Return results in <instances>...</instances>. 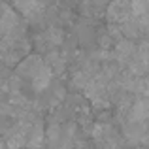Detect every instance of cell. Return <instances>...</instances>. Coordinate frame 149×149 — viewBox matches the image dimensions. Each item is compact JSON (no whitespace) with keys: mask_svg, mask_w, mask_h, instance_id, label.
Returning <instances> with one entry per match:
<instances>
[{"mask_svg":"<svg viewBox=\"0 0 149 149\" xmlns=\"http://www.w3.org/2000/svg\"><path fill=\"white\" fill-rule=\"evenodd\" d=\"M25 36L21 29V19L19 13L11 6L4 4L0 8V38L2 40H13V38Z\"/></svg>","mask_w":149,"mask_h":149,"instance_id":"6da1fadb","label":"cell"},{"mask_svg":"<svg viewBox=\"0 0 149 149\" xmlns=\"http://www.w3.org/2000/svg\"><path fill=\"white\" fill-rule=\"evenodd\" d=\"M13 8L29 23H40L47 13L45 0H13Z\"/></svg>","mask_w":149,"mask_h":149,"instance_id":"7a4b0ae2","label":"cell"},{"mask_svg":"<svg viewBox=\"0 0 149 149\" xmlns=\"http://www.w3.org/2000/svg\"><path fill=\"white\" fill-rule=\"evenodd\" d=\"M125 138L134 146H146L149 142V127L147 121H132L128 119L123 127Z\"/></svg>","mask_w":149,"mask_h":149,"instance_id":"3957f363","label":"cell"},{"mask_svg":"<svg viewBox=\"0 0 149 149\" xmlns=\"http://www.w3.org/2000/svg\"><path fill=\"white\" fill-rule=\"evenodd\" d=\"M44 64H45V61L40 57V55H25V57L15 64V76H19L21 79H29L30 81Z\"/></svg>","mask_w":149,"mask_h":149,"instance_id":"277c9868","label":"cell"},{"mask_svg":"<svg viewBox=\"0 0 149 149\" xmlns=\"http://www.w3.org/2000/svg\"><path fill=\"white\" fill-rule=\"evenodd\" d=\"M136 55V45L130 38H119L111 45V58L121 66H127Z\"/></svg>","mask_w":149,"mask_h":149,"instance_id":"5b68a950","label":"cell"},{"mask_svg":"<svg viewBox=\"0 0 149 149\" xmlns=\"http://www.w3.org/2000/svg\"><path fill=\"white\" fill-rule=\"evenodd\" d=\"M45 142V130H44V125L42 121H32L29 125V130H26V143L25 147H42Z\"/></svg>","mask_w":149,"mask_h":149,"instance_id":"8992f818","label":"cell"},{"mask_svg":"<svg viewBox=\"0 0 149 149\" xmlns=\"http://www.w3.org/2000/svg\"><path fill=\"white\" fill-rule=\"evenodd\" d=\"M127 117L132 121H149V98L140 96L138 100L130 102Z\"/></svg>","mask_w":149,"mask_h":149,"instance_id":"52a82bcc","label":"cell"},{"mask_svg":"<svg viewBox=\"0 0 149 149\" xmlns=\"http://www.w3.org/2000/svg\"><path fill=\"white\" fill-rule=\"evenodd\" d=\"M51 81H53V72H51V68L47 64H44L36 72V76L30 79V83H32V87H34L36 93H44L51 87Z\"/></svg>","mask_w":149,"mask_h":149,"instance_id":"ba28073f","label":"cell"},{"mask_svg":"<svg viewBox=\"0 0 149 149\" xmlns=\"http://www.w3.org/2000/svg\"><path fill=\"white\" fill-rule=\"evenodd\" d=\"M134 93H138L143 98H149V77H138Z\"/></svg>","mask_w":149,"mask_h":149,"instance_id":"9c48e42d","label":"cell"},{"mask_svg":"<svg viewBox=\"0 0 149 149\" xmlns=\"http://www.w3.org/2000/svg\"><path fill=\"white\" fill-rule=\"evenodd\" d=\"M26 149H32V147H26ZM36 149H42V147H36Z\"/></svg>","mask_w":149,"mask_h":149,"instance_id":"30bf717a","label":"cell"}]
</instances>
